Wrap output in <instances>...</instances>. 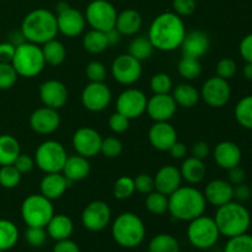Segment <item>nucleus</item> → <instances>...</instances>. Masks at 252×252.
Wrapping results in <instances>:
<instances>
[{
    "mask_svg": "<svg viewBox=\"0 0 252 252\" xmlns=\"http://www.w3.org/2000/svg\"><path fill=\"white\" fill-rule=\"evenodd\" d=\"M175 14L179 16H189L196 11V0H174L172 1Z\"/></svg>",
    "mask_w": 252,
    "mask_h": 252,
    "instance_id": "864d4df0",
    "label": "nucleus"
},
{
    "mask_svg": "<svg viewBox=\"0 0 252 252\" xmlns=\"http://www.w3.org/2000/svg\"><path fill=\"white\" fill-rule=\"evenodd\" d=\"M177 70L182 78L187 80H193L197 79L202 73V64L199 59L189 58V57H182L179 62Z\"/></svg>",
    "mask_w": 252,
    "mask_h": 252,
    "instance_id": "ea45409f",
    "label": "nucleus"
},
{
    "mask_svg": "<svg viewBox=\"0 0 252 252\" xmlns=\"http://www.w3.org/2000/svg\"><path fill=\"white\" fill-rule=\"evenodd\" d=\"M83 47L85 51L91 54L102 53L103 51L108 48V42L106 38V33L98 30H93L86 32L83 38Z\"/></svg>",
    "mask_w": 252,
    "mask_h": 252,
    "instance_id": "f704fd0d",
    "label": "nucleus"
},
{
    "mask_svg": "<svg viewBox=\"0 0 252 252\" xmlns=\"http://www.w3.org/2000/svg\"><path fill=\"white\" fill-rule=\"evenodd\" d=\"M112 238L125 249H134L144 241L145 225L140 217L132 212L121 213L112 224Z\"/></svg>",
    "mask_w": 252,
    "mask_h": 252,
    "instance_id": "39448f33",
    "label": "nucleus"
},
{
    "mask_svg": "<svg viewBox=\"0 0 252 252\" xmlns=\"http://www.w3.org/2000/svg\"><path fill=\"white\" fill-rule=\"evenodd\" d=\"M20 238L16 224L7 219H0V250L9 251L17 244Z\"/></svg>",
    "mask_w": 252,
    "mask_h": 252,
    "instance_id": "72a5a7b5",
    "label": "nucleus"
},
{
    "mask_svg": "<svg viewBox=\"0 0 252 252\" xmlns=\"http://www.w3.org/2000/svg\"><path fill=\"white\" fill-rule=\"evenodd\" d=\"M129 118L123 116L122 113L115 112L113 115H111L110 120H108V126L112 132L123 133L129 128Z\"/></svg>",
    "mask_w": 252,
    "mask_h": 252,
    "instance_id": "603ef678",
    "label": "nucleus"
},
{
    "mask_svg": "<svg viewBox=\"0 0 252 252\" xmlns=\"http://www.w3.org/2000/svg\"><path fill=\"white\" fill-rule=\"evenodd\" d=\"M150 89L154 94H170L172 90V79L166 73H158L150 79Z\"/></svg>",
    "mask_w": 252,
    "mask_h": 252,
    "instance_id": "49530a36",
    "label": "nucleus"
},
{
    "mask_svg": "<svg viewBox=\"0 0 252 252\" xmlns=\"http://www.w3.org/2000/svg\"><path fill=\"white\" fill-rule=\"evenodd\" d=\"M112 94L105 83L90 81L81 93V103L91 112H100L110 105Z\"/></svg>",
    "mask_w": 252,
    "mask_h": 252,
    "instance_id": "2eb2a0df",
    "label": "nucleus"
},
{
    "mask_svg": "<svg viewBox=\"0 0 252 252\" xmlns=\"http://www.w3.org/2000/svg\"><path fill=\"white\" fill-rule=\"evenodd\" d=\"M47 231L46 228H39V226H27L25 231V240L27 244L33 248H39L46 243Z\"/></svg>",
    "mask_w": 252,
    "mask_h": 252,
    "instance_id": "de8ad7c7",
    "label": "nucleus"
},
{
    "mask_svg": "<svg viewBox=\"0 0 252 252\" xmlns=\"http://www.w3.org/2000/svg\"><path fill=\"white\" fill-rule=\"evenodd\" d=\"M142 16L137 10L127 9L117 15L116 29L121 32L122 36L123 34L125 36H133V34L138 33V31L142 27Z\"/></svg>",
    "mask_w": 252,
    "mask_h": 252,
    "instance_id": "c85d7f7f",
    "label": "nucleus"
},
{
    "mask_svg": "<svg viewBox=\"0 0 252 252\" xmlns=\"http://www.w3.org/2000/svg\"><path fill=\"white\" fill-rule=\"evenodd\" d=\"M47 235L54 241L70 239L74 231L73 220L65 214H54L46 225Z\"/></svg>",
    "mask_w": 252,
    "mask_h": 252,
    "instance_id": "bb28decb",
    "label": "nucleus"
},
{
    "mask_svg": "<svg viewBox=\"0 0 252 252\" xmlns=\"http://www.w3.org/2000/svg\"><path fill=\"white\" fill-rule=\"evenodd\" d=\"M85 74L90 81H94V83H103V80L106 79V75H107V71H106V66L101 62L93 61L86 65Z\"/></svg>",
    "mask_w": 252,
    "mask_h": 252,
    "instance_id": "09e8293b",
    "label": "nucleus"
},
{
    "mask_svg": "<svg viewBox=\"0 0 252 252\" xmlns=\"http://www.w3.org/2000/svg\"><path fill=\"white\" fill-rule=\"evenodd\" d=\"M209 47H211V41H209L208 34L201 30H193V31L186 32V36L180 48L184 57L199 59L208 52Z\"/></svg>",
    "mask_w": 252,
    "mask_h": 252,
    "instance_id": "412c9836",
    "label": "nucleus"
},
{
    "mask_svg": "<svg viewBox=\"0 0 252 252\" xmlns=\"http://www.w3.org/2000/svg\"><path fill=\"white\" fill-rule=\"evenodd\" d=\"M214 220L220 235L230 239L248 233L251 225V214L243 203L230 201L218 207Z\"/></svg>",
    "mask_w": 252,
    "mask_h": 252,
    "instance_id": "20e7f679",
    "label": "nucleus"
},
{
    "mask_svg": "<svg viewBox=\"0 0 252 252\" xmlns=\"http://www.w3.org/2000/svg\"><path fill=\"white\" fill-rule=\"evenodd\" d=\"M177 105L170 94H154L148 100L147 111L154 122H169L175 116Z\"/></svg>",
    "mask_w": 252,
    "mask_h": 252,
    "instance_id": "f3484780",
    "label": "nucleus"
},
{
    "mask_svg": "<svg viewBox=\"0 0 252 252\" xmlns=\"http://www.w3.org/2000/svg\"><path fill=\"white\" fill-rule=\"evenodd\" d=\"M239 52L246 63H252V33L246 34L239 44Z\"/></svg>",
    "mask_w": 252,
    "mask_h": 252,
    "instance_id": "6e6d98bb",
    "label": "nucleus"
},
{
    "mask_svg": "<svg viewBox=\"0 0 252 252\" xmlns=\"http://www.w3.org/2000/svg\"><path fill=\"white\" fill-rule=\"evenodd\" d=\"M12 165H14L21 174H29V172H31L32 170H33L36 162H34L33 158H31L27 154H22L21 153V154L16 158V160H15V162Z\"/></svg>",
    "mask_w": 252,
    "mask_h": 252,
    "instance_id": "5fc2aeb1",
    "label": "nucleus"
},
{
    "mask_svg": "<svg viewBox=\"0 0 252 252\" xmlns=\"http://www.w3.org/2000/svg\"><path fill=\"white\" fill-rule=\"evenodd\" d=\"M68 159L65 148L57 140H46L41 143L34 153V162L46 174L62 172Z\"/></svg>",
    "mask_w": 252,
    "mask_h": 252,
    "instance_id": "1a4fd4ad",
    "label": "nucleus"
},
{
    "mask_svg": "<svg viewBox=\"0 0 252 252\" xmlns=\"http://www.w3.org/2000/svg\"><path fill=\"white\" fill-rule=\"evenodd\" d=\"M243 74L244 76H245L246 80L252 81V63H246L245 65H244Z\"/></svg>",
    "mask_w": 252,
    "mask_h": 252,
    "instance_id": "69168bd1",
    "label": "nucleus"
},
{
    "mask_svg": "<svg viewBox=\"0 0 252 252\" xmlns=\"http://www.w3.org/2000/svg\"><path fill=\"white\" fill-rule=\"evenodd\" d=\"M105 33H106V38H107V42H108V47L115 46V44L120 43L122 34H121V32L118 31L116 27L108 30V31H106Z\"/></svg>",
    "mask_w": 252,
    "mask_h": 252,
    "instance_id": "0e129e2a",
    "label": "nucleus"
},
{
    "mask_svg": "<svg viewBox=\"0 0 252 252\" xmlns=\"http://www.w3.org/2000/svg\"><path fill=\"white\" fill-rule=\"evenodd\" d=\"M207 201L203 192L193 186H181L169 196V212L172 218L191 221L204 214Z\"/></svg>",
    "mask_w": 252,
    "mask_h": 252,
    "instance_id": "f03ea898",
    "label": "nucleus"
},
{
    "mask_svg": "<svg viewBox=\"0 0 252 252\" xmlns=\"http://www.w3.org/2000/svg\"><path fill=\"white\" fill-rule=\"evenodd\" d=\"M219 229L214 218L204 214L189 221L187 228V239L193 248L198 250H208L219 240Z\"/></svg>",
    "mask_w": 252,
    "mask_h": 252,
    "instance_id": "0eeeda50",
    "label": "nucleus"
},
{
    "mask_svg": "<svg viewBox=\"0 0 252 252\" xmlns=\"http://www.w3.org/2000/svg\"><path fill=\"white\" fill-rule=\"evenodd\" d=\"M234 115L241 127L252 130V95L245 96L236 103Z\"/></svg>",
    "mask_w": 252,
    "mask_h": 252,
    "instance_id": "4c0bfd02",
    "label": "nucleus"
},
{
    "mask_svg": "<svg viewBox=\"0 0 252 252\" xmlns=\"http://www.w3.org/2000/svg\"><path fill=\"white\" fill-rule=\"evenodd\" d=\"M19 74L11 63L0 62V90H9L16 84Z\"/></svg>",
    "mask_w": 252,
    "mask_h": 252,
    "instance_id": "c03bdc74",
    "label": "nucleus"
},
{
    "mask_svg": "<svg viewBox=\"0 0 252 252\" xmlns=\"http://www.w3.org/2000/svg\"><path fill=\"white\" fill-rule=\"evenodd\" d=\"M134 192V179L129 176H121L113 185V196L117 199H128Z\"/></svg>",
    "mask_w": 252,
    "mask_h": 252,
    "instance_id": "79ce46f5",
    "label": "nucleus"
},
{
    "mask_svg": "<svg viewBox=\"0 0 252 252\" xmlns=\"http://www.w3.org/2000/svg\"><path fill=\"white\" fill-rule=\"evenodd\" d=\"M145 207L148 212L155 216H162L169 209V196L161 193V192L154 189L153 192L148 193L145 199Z\"/></svg>",
    "mask_w": 252,
    "mask_h": 252,
    "instance_id": "58836bf2",
    "label": "nucleus"
},
{
    "mask_svg": "<svg viewBox=\"0 0 252 252\" xmlns=\"http://www.w3.org/2000/svg\"><path fill=\"white\" fill-rule=\"evenodd\" d=\"M180 172H181L182 180H185V181L191 185H196L203 181V179L206 177L207 169L203 160L191 157L187 158L182 162Z\"/></svg>",
    "mask_w": 252,
    "mask_h": 252,
    "instance_id": "c756f323",
    "label": "nucleus"
},
{
    "mask_svg": "<svg viewBox=\"0 0 252 252\" xmlns=\"http://www.w3.org/2000/svg\"><path fill=\"white\" fill-rule=\"evenodd\" d=\"M69 185L70 182L63 174L51 172V174H46V176L41 180L39 191H41L42 196L53 201V199H58L63 196Z\"/></svg>",
    "mask_w": 252,
    "mask_h": 252,
    "instance_id": "a878e982",
    "label": "nucleus"
},
{
    "mask_svg": "<svg viewBox=\"0 0 252 252\" xmlns=\"http://www.w3.org/2000/svg\"><path fill=\"white\" fill-rule=\"evenodd\" d=\"M181 172L172 165H165V166L160 167L154 177L155 189L166 196H170L172 192L181 187Z\"/></svg>",
    "mask_w": 252,
    "mask_h": 252,
    "instance_id": "393cba45",
    "label": "nucleus"
},
{
    "mask_svg": "<svg viewBox=\"0 0 252 252\" xmlns=\"http://www.w3.org/2000/svg\"><path fill=\"white\" fill-rule=\"evenodd\" d=\"M117 10L107 0H93L85 11L86 22L93 30L106 32L116 27Z\"/></svg>",
    "mask_w": 252,
    "mask_h": 252,
    "instance_id": "9d476101",
    "label": "nucleus"
},
{
    "mask_svg": "<svg viewBox=\"0 0 252 252\" xmlns=\"http://www.w3.org/2000/svg\"><path fill=\"white\" fill-rule=\"evenodd\" d=\"M252 196V191L250 186L244 182V184L236 185L234 186V198L236 199V202H240V203H244V202L249 201Z\"/></svg>",
    "mask_w": 252,
    "mask_h": 252,
    "instance_id": "bf43d9fd",
    "label": "nucleus"
},
{
    "mask_svg": "<svg viewBox=\"0 0 252 252\" xmlns=\"http://www.w3.org/2000/svg\"><path fill=\"white\" fill-rule=\"evenodd\" d=\"M111 73L117 83L122 85H132L137 83L142 76V62L128 53L121 54L113 61Z\"/></svg>",
    "mask_w": 252,
    "mask_h": 252,
    "instance_id": "9b49d317",
    "label": "nucleus"
},
{
    "mask_svg": "<svg viewBox=\"0 0 252 252\" xmlns=\"http://www.w3.org/2000/svg\"><path fill=\"white\" fill-rule=\"evenodd\" d=\"M149 142L160 152H169L177 142V132L169 122H155L149 129Z\"/></svg>",
    "mask_w": 252,
    "mask_h": 252,
    "instance_id": "4be33fe9",
    "label": "nucleus"
},
{
    "mask_svg": "<svg viewBox=\"0 0 252 252\" xmlns=\"http://www.w3.org/2000/svg\"><path fill=\"white\" fill-rule=\"evenodd\" d=\"M22 174L14 165H5L0 166V186L4 189H15L21 182Z\"/></svg>",
    "mask_w": 252,
    "mask_h": 252,
    "instance_id": "a19ab883",
    "label": "nucleus"
},
{
    "mask_svg": "<svg viewBox=\"0 0 252 252\" xmlns=\"http://www.w3.org/2000/svg\"><path fill=\"white\" fill-rule=\"evenodd\" d=\"M191 154L193 158H197L199 160H204L211 154V148H209V144L207 142L198 140V142H196L192 145Z\"/></svg>",
    "mask_w": 252,
    "mask_h": 252,
    "instance_id": "4d7b16f0",
    "label": "nucleus"
},
{
    "mask_svg": "<svg viewBox=\"0 0 252 252\" xmlns=\"http://www.w3.org/2000/svg\"><path fill=\"white\" fill-rule=\"evenodd\" d=\"M214 161L219 167L224 170H230L240 165L243 159V153L236 143L230 140H224L218 143L213 152Z\"/></svg>",
    "mask_w": 252,
    "mask_h": 252,
    "instance_id": "5701e85b",
    "label": "nucleus"
},
{
    "mask_svg": "<svg viewBox=\"0 0 252 252\" xmlns=\"http://www.w3.org/2000/svg\"><path fill=\"white\" fill-rule=\"evenodd\" d=\"M122 152L123 144L118 138L107 137L105 139H102L100 153H102L106 158H108V159H115V158L120 157L122 154Z\"/></svg>",
    "mask_w": 252,
    "mask_h": 252,
    "instance_id": "a18cd8bd",
    "label": "nucleus"
},
{
    "mask_svg": "<svg viewBox=\"0 0 252 252\" xmlns=\"http://www.w3.org/2000/svg\"><path fill=\"white\" fill-rule=\"evenodd\" d=\"M199 94L209 107L220 108L224 107L230 100L231 89L228 80L219 76H212L206 80Z\"/></svg>",
    "mask_w": 252,
    "mask_h": 252,
    "instance_id": "f8f14e48",
    "label": "nucleus"
},
{
    "mask_svg": "<svg viewBox=\"0 0 252 252\" xmlns=\"http://www.w3.org/2000/svg\"><path fill=\"white\" fill-rule=\"evenodd\" d=\"M111 208L106 202L94 201L84 208L81 213V223L90 231H101L110 224Z\"/></svg>",
    "mask_w": 252,
    "mask_h": 252,
    "instance_id": "4468645a",
    "label": "nucleus"
},
{
    "mask_svg": "<svg viewBox=\"0 0 252 252\" xmlns=\"http://www.w3.org/2000/svg\"><path fill=\"white\" fill-rule=\"evenodd\" d=\"M20 154L19 140L10 134H0V166L12 165Z\"/></svg>",
    "mask_w": 252,
    "mask_h": 252,
    "instance_id": "7c9ffc66",
    "label": "nucleus"
},
{
    "mask_svg": "<svg viewBox=\"0 0 252 252\" xmlns=\"http://www.w3.org/2000/svg\"><path fill=\"white\" fill-rule=\"evenodd\" d=\"M154 46L150 42L148 36H137L130 41L129 47H128V54L134 57L138 61L143 62L147 61L152 57L154 52Z\"/></svg>",
    "mask_w": 252,
    "mask_h": 252,
    "instance_id": "c9c22d12",
    "label": "nucleus"
},
{
    "mask_svg": "<svg viewBox=\"0 0 252 252\" xmlns=\"http://www.w3.org/2000/svg\"><path fill=\"white\" fill-rule=\"evenodd\" d=\"M223 252H252V235L246 233L230 238Z\"/></svg>",
    "mask_w": 252,
    "mask_h": 252,
    "instance_id": "37998d69",
    "label": "nucleus"
},
{
    "mask_svg": "<svg viewBox=\"0 0 252 252\" xmlns=\"http://www.w3.org/2000/svg\"><path fill=\"white\" fill-rule=\"evenodd\" d=\"M170 155H171L174 159H184L186 157V153H187V148L184 143L179 142L177 140L174 145L169 149Z\"/></svg>",
    "mask_w": 252,
    "mask_h": 252,
    "instance_id": "e2e57ef3",
    "label": "nucleus"
},
{
    "mask_svg": "<svg viewBox=\"0 0 252 252\" xmlns=\"http://www.w3.org/2000/svg\"><path fill=\"white\" fill-rule=\"evenodd\" d=\"M58 31L66 37H76L83 33L86 25L85 15L79 10L69 6L57 14Z\"/></svg>",
    "mask_w": 252,
    "mask_h": 252,
    "instance_id": "6ab92c4d",
    "label": "nucleus"
},
{
    "mask_svg": "<svg viewBox=\"0 0 252 252\" xmlns=\"http://www.w3.org/2000/svg\"><path fill=\"white\" fill-rule=\"evenodd\" d=\"M15 48H16V46H14L11 42H1L0 43V62L1 63H11L15 54Z\"/></svg>",
    "mask_w": 252,
    "mask_h": 252,
    "instance_id": "13d9d810",
    "label": "nucleus"
},
{
    "mask_svg": "<svg viewBox=\"0 0 252 252\" xmlns=\"http://www.w3.org/2000/svg\"><path fill=\"white\" fill-rule=\"evenodd\" d=\"M0 252H4V251H1V250H0Z\"/></svg>",
    "mask_w": 252,
    "mask_h": 252,
    "instance_id": "338daca9",
    "label": "nucleus"
},
{
    "mask_svg": "<svg viewBox=\"0 0 252 252\" xmlns=\"http://www.w3.org/2000/svg\"><path fill=\"white\" fill-rule=\"evenodd\" d=\"M30 126L38 134H51L56 132L61 126V116L58 110L47 107H39L30 116Z\"/></svg>",
    "mask_w": 252,
    "mask_h": 252,
    "instance_id": "a211bd4d",
    "label": "nucleus"
},
{
    "mask_svg": "<svg viewBox=\"0 0 252 252\" xmlns=\"http://www.w3.org/2000/svg\"><path fill=\"white\" fill-rule=\"evenodd\" d=\"M54 216V207L51 199L39 194H30L21 204V217L27 226L46 228Z\"/></svg>",
    "mask_w": 252,
    "mask_h": 252,
    "instance_id": "6e6552de",
    "label": "nucleus"
},
{
    "mask_svg": "<svg viewBox=\"0 0 252 252\" xmlns=\"http://www.w3.org/2000/svg\"><path fill=\"white\" fill-rule=\"evenodd\" d=\"M172 97H174L177 106L191 108L198 103L199 98H201V94L191 84H179L174 89Z\"/></svg>",
    "mask_w": 252,
    "mask_h": 252,
    "instance_id": "2f4dec72",
    "label": "nucleus"
},
{
    "mask_svg": "<svg viewBox=\"0 0 252 252\" xmlns=\"http://www.w3.org/2000/svg\"><path fill=\"white\" fill-rule=\"evenodd\" d=\"M236 70H238V65H236L235 61L231 58H223L218 62L217 64V76L221 79H225V80H229V79L234 78L236 74Z\"/></svg>",
    "mask_w": 252,
    "mask_h": 252,
    "instance_id": "8fccbe9b",
    "label": "nucleus"
},
{
    "mask_svg": "<svg viewBox=\"0 0 252 252\" xmlns=\"http://www.w3.org/2000/svg\"><path fill=\"white\" fill-rule=\"evenodd\" d=\"M58 32L57 15L47 9L32 10L22 20L21 33L31 43L44 44L56 38Z\"/></svg>",
    "mask_w": 252,
    "mask_h": 252,
    "instance_id": "7ed1b4c3",
    "label": "nucleus"
},
{
    "mask_svg": "<svg viewBox=\"0 0 252 252\" xmlns=\"http://www.w3.org/2000/svg\"><path fill=\"white\" fill-rule=\"evenodd\" d=\"M149 252H180V244L175 236L170 234H158L150 240Z\"/></svg>",
    "mask_w": 252,
    "mask_h": 252,
    "instance_id": "e433bc0d",
    "label": "nucleus"
},
{
    "mask_svg": "<svg viewBox=\"0 0 252 252\" xmlns=\"http://www.w3.org/2000/svg\"><path fill=\"white\" fill-rule=\"evenodd\" d=\"M204 198L207 203L214 207H220L234 199V186L226 180L217 179L209 182L204 189Z\"/></svg>",
    "mask_w": 252,
    "mask_h": 252,
    "instance_id": "b1692460",
    "label": "nucleus"
},
{
    "mask_svg": "<svg viewBox=\"0 0 252 252\" xmlns=\"http://www.w3.org/2000/svg\"><path fill=\"white\" fill-rule=\"evenodd\" d=\"M246 180V172L245 170L241 169L240 166H235L233 169L228 170V181L230 182L233 186H236V185L244 184Z\"/></svg>",
    "mask_w": 252,
    "mask_h": 252,
    "instance_id": "052dcab7",
    "label": "nucleus"
},
{
    "mask_svg": "<svg viewBox=\"0 0 252 252\" xmlns=\"http://www.w3.org/2000/svg\"><path fill=\"white\" fill-rule=\"evenodd\" d=\"M53 252H80L78 244L74 243L70 239L65 240L56 241V245L53 246Z\"/></svg>",
    "mask_w": 252,
    "mask_h": 252,
    "instance_id": "680f3d73",
    "label": "nucleus"
},
{
    "mask_svg": "<svg viewBox=\"0 0 252 252\" xmlns=\"http://www.w3.org/2000/svg\"><path fill=\"white\" fill-rule=\"evenodd\" d=\"M148 98L142 90L127 89L120 94L116 102L117 112L122 113L129 120L140 117L147 111Z\"/></svg>",
    "mask_w": 252,
    "mask_h": 252,
    "instance_id": "ddd939ff",
    "label": "nucleus"
},
{
    "mask_svg": "<svg viewBox=\"0 0 252 252\" xmlns=\"http://www.w3.org/2000/svg\"><path fill=\"white\" fill-rule=\"evenodd\" d=\"M68 89L59 80H47L39 86V97L47 107L59 110L68 101Z\"/></svg>",
    "mask_w": 252,
    "mask_h": 252,
    "instance_id": "aec40b11",
    "label": "nucleus"
},
{
    "mask_svg": "<svg viewBox=\"0 0 252 252\" xmlns=\"http://www.w3.org/2000/svg\"><path fill=\"white\" fill-rule=\"evenodd\" d=\"M62 172L70 184L75 181H81L90 174V162H89L88 158H84L79 154L68 157Z\"/></svg>",
    "mask_w": 252,
    "mask_h": 252,
    "instance_id": "cd10ccee",
    "label": "nucleus"
},
{
    "mask_svg": "<svg viewBox=\"0 0 252 252\" xmlns=\"http://www.w3.org/2000/svg\"><path fill=\"white\" fill-rule=\"evenodd\" d=\"M11 64L19 76L24 78H34L46 66L41 47L27 41L16 46Z\"/></svg>",
    "mask_w": 252,
    "mask_h": 252,
    "instance_id": "423d86ee",
    "label": "nucleus"
},
{
    "mask_svg": "<svg viewBox=\"0 0 252 252\" xmlns=\"http://www.w3.org/2000/svg\"><path fill=\"white\" fill-rule=\"evenodd\" d=\"M42 53L46 64L51 66H58L65 61L66 58V49L64 44L57 38L51 39L42 44Z\"/></svg>",
    "mask_w": 252,
    "mask_h": 252,
    "instance_id": "473e14b6",
    "label": "nucleus"
},
{
    "mask_svg": "<svg viewBox=\"0 0 252 252\" xmlns=\"http://www.w3.org/2000/svg\"><path fill=\"white\" fill-rule=\"evenodd\" d=\"M134 186L135 191H138L139 193H150V192H153L155 189L154 177L150 176L149 174H139L134 179Z\"/></svg>",
    "mask_w": 252,
    "mask_h": 252,
    "instance_id": "3c124183",
    "label": "nucleus"
},
{
    "mask_svg": "<svg viewBox=\"0 0 252 252\" xmlns=\"http://www.w3.org/2000/svg\"><path fill=\"white\" fill-rule=\"evenodd\" d=\"M101 138L100 133L90 127L79 128L73 135V147L79 155L84 158L96 157L101 150Z\"/></svg>",
    "mask_w": 252,
    "mask_h": 252,
    "instance_id": "dca6fc26",
    "label": "nucleus"
},
{
    "mask_svg": "<svg viewBox=\"0 0 252 252\" xmlns=\"http://www.w3.org/2000/svg\"><path fill=\"white\" fill-rule=\"evenodd\" d=\"M186 32L182 17L175 12L166 11L153 20L148 37L155 49L171 52L181 47Z\"/></svg>",
    "mask_w": 252,
    "mask_h": 252,
    "instance_id": "f257e3e1",
    "label": "nucleus"
}]
</instances>
